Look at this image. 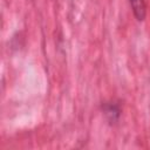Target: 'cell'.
Returning a JSON list of instances; mask_svg holds the SVG:
<instances>
[{"label": "cell", "mask_w": 150, "mask_h": 150, "mask_svg": "<svg viewBox=\"0 0 150 150\" xmlns=\"http://www.w3.org/2000/svg\"><path fill=\"white\" fill-rule=\"evenodd\" d=\"M134 15L138 21H143L145 18V2L144 0H129Z\"/></svg>", "instance_id": "1"}, {"label": "cell", "mask_w": 150, "mask_h": 150, "mask_svg": "<svg viewBox=\"0 0 150 150\" xmlns=\"http://www.w3.org/2000/svg\"><path fill=\"white\" fill-rule=\"evenodd\" d=\"M104 112L108 116V118L110 121H116L120 116V108L116 104H107L104 107Z\"/></svg>", "instance_id": "2"}]
</instances>
